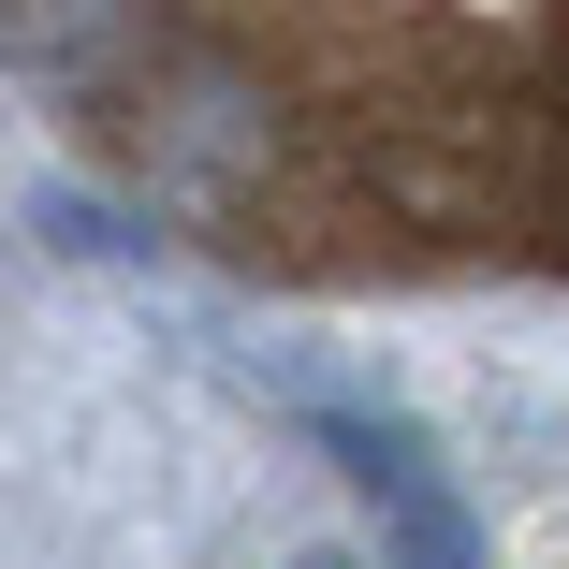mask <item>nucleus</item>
I'll list each match as a JSON object with an SVG mask.
<instances>
[{
	"label": "nucleus",
	"mask_w": 569,
	"mask_h": 569,
	"mask_svg": "<svg viewBox=\"0 0 569 569\" xmlns=\"http://www.w3.org/2000/svg\"><path fill=\"white\" fill-rule=\"evenodd\" d=\"M0 73L234 263L569 278V0H0Z\"/></svg>",
	"instance_id": "nucleus-1"
}]
</instances>
